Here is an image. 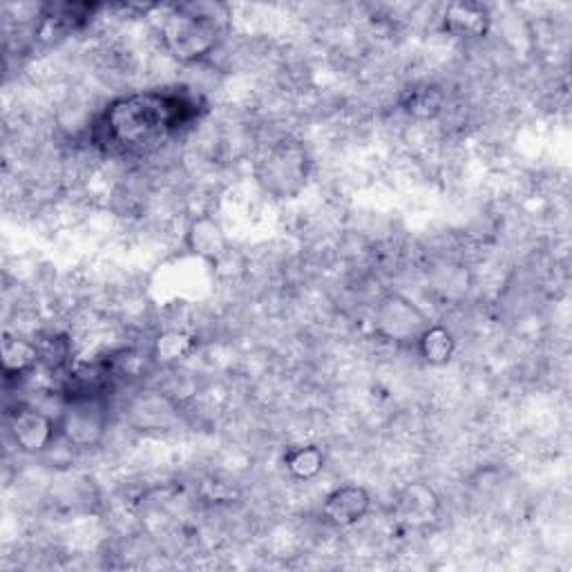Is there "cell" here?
<instances>
[{
    "label": "cell",
    "instance_id": "8992f818",
    "mask_svg": "<svg viewBox=\"0 0 572 572\" xmlns=\"http://www.w3.org/2000/svg\"><path fill=\"white\" fill-rule=\"evenodd\" d=\"M57 434H61L59 421L32 405H21L10 414V436L26 454L46 452L57 441Z\"/></svg>",
    "mask_w": 572,
    "mask_h": 572
},
{
    "label": "cell",
    "instance_id": "6da1fadb",
    "mask_svg": "<svg viewBox=\"0 0 572 572\" xmlns=\"http://www.w3.org/2000/svg\"><path fill=\"white\" fill-rule=\"evenodd\" d=\"M186 90H146L115 99L97 119L95 141L110 155L148 157L197 117Z\"/></svg>",
    "mask_w": 572,
    "mask_h": 572
},
{
    "label": "cell",
    "instance_id": "7c38bea8",
    "mask_svg": "<svg viewBox=\"0 0 572 572\" xmlns=\"http://www.w3.org/2000/svg\"><path fill=\"white\" fill-rule=\"evenodd\" d=\"M188 239H190L193 253L208 257V259H215V255H219L224 248V235H221L219 226H215V221H210V219L197 221L190 228Z\"/></svg>",
    "mask_w": 572,
    "mask_h": 572
},
{
    "label": "cell",
    "instance_id": "9c48e42d",
    "mask_svg": "<svg viewBox=\"0 0 572 572\" xmlns=\"http://www.w3.org/2000/svg\"><path fill=\"white\" fill-rule=\"evenodd\" d=\"M445 26L456 34H481L487 28V12L481 6L458 3L445 12Z\"/></svg>",
    "mask_w": 572,
    "mask_h": 572
},
{
    "label": "cell",
    "instance_id": "4fadbf2b",
    "mask_svg": "<svg viewBox=\"0 0 572 572\" xmlns=\"http://www.w3.org/2000/svg\"><path fill=\"white\" fill-rule=\"evenodd\" d=\"M403 510L405 514L412 516H432L436 510V496L430 487L425 485H414L407 490V496L403 499Z\"/></svg>",
    "mask_w": 572,
    "mask_h": 572
},
{
    "label": "cell",
    "instance_id": "3957f363",
    "mask_svg": "<svg viewBox=\"0 0 572 572\" xmlns=\"http://www.w3.org/2000/svg\"><path fill=\"white\" fill-rule=\"evenodd\" d=\"M108 398L99 389H77L59 418L61 436L75 447H95L108 430Z\"/></svg>",
    "mask_w": 572,
    "mask_h": 572
},
{
    "label": "cell",
    "instance_id": "277c9868",
    "mask_svg": "<svg viewBox=\"0 0 572 572\" xmlns=\"http://www.w3.org/2000/svg\"><path fill=\"white\" fill-rule=\"evenodd\" d=\"M259 181L277 197H294L307 181V155L296 144H279L262 161Z\"/></svg>",
    "mask_w": 572,
    "mask_h": 572
},
{
    "label": "cell",
    "instance_id": "ba28073f",
    "mask_svg": "<svg viewBox=\"0 0 572 572\" xmlns=\"http://www.w3.org/2000/svg\"><path fill=\"white\" fill-rule=\"evenodd\" d=\"M416 349L421 358L430 365H445L456 349L452 332H447L441 325H430L423 336L416 341Z\"/></svg>",
    "mask_w": 572,
    "mask_h": 572
},
{
    "label": "cell",
    "instance_id": "8fae6325",
    "mask_svg": "<svg viewBox=\"0 0 572 572\" xmlns=\"http://www.w3.org/2000/svg\"><path fill=\"white\" fill-rule=\"evenodd\" d=\"M284 465L289 470L296 479L300 481H309L314 476H318L325 467V454L318 445H305V447H296L292 452H286L284 456Z\"/></svg>",
    "mask_w": 572,
    "mask_h": 572
},
{
    "label": "cell",
    "instance_id": "7a4b0ae2",
    "mask_svg": "<svg viewBox=\"0 0 572 572\" xmlns=\"http://www.w3.org/2000/svg\"><path fill=\"white\" fill-rule=\"evenodd\" d=\"M228 19V10L219 3L175 6L161 23V43L175 61L199 63L221 43Z\"/></svg>",
    "mask_w": 572,
    "mask_h": 572
},
{
    "label": "cell",
    "instance_id": "30bf717a",
    "mask_svg": "<svg viewBox=\"0 0 572 572\" xmlns=\"http://www.w3.org/2000/svg\"><path fill=\"white\" fill-rule=\"evenodd\" d=\"M41 354L37 349V345L21 341V338H12L6 336L3 341V369L8 376L14 374H23L28 369H32L39 363Z\"/></svg>",
    "mask_w": 572,
    "mask_h": 572
},
{
    "label": "cell",
    "instance_id": "52a82bcc",
    "mask_svg": "<svg viewBox=\"0 0 572 572\" xmlns=\"http://www.w3.org/2000/svg\"><path fill=\"white\" fill-rule=\"evenodd\" d=\"M369 507H372V496L363 485L336 487L325 499V516L341 527L361 523L367 516Z\"/></svg>",
    "mask_w": 572,
    "mask_h": 572
},
{
    "label": "cell",
    "instance_id": "5b68a950",
    "mask_svg": "<svg viewBox=\"0 0 572 572\" xmlns=\"http://www.w3.org/2000/svg\"><path fill=\"white\" fill-rule=\"evenodd\" d=\"M376 332L398 345H416L423 332L432 325L427 316L405 296L389 294L376 309Z\"/></svg>",
    "mask_w": 572,
    "mask_h": 572
}]
</instances>
